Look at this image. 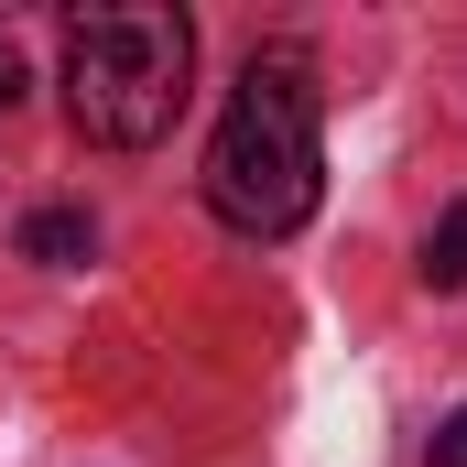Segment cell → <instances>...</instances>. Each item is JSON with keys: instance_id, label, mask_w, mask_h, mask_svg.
I'll return each mask as SVG.
<instances>
[{"instance_id": "cell-1", "label": "cell", "mask_w": 467, "mask_h": 467, "mask_svg": "<svg viewBox=\"0 0 467 467\" xmlns=\"http://www.w3.org/2000/svg\"><path fill=\"white\" fill-rule=\"evenodd\" d=\"M327 196V141H316V66L294 44H261L239 66V99L207 141V207L239 239H294Z\"/></svg>"}, {"instance_id": "cell-2", "label": "cell", "mask_w": 467, "mask_h": 467, "mask_svg": "<svg viewBox=\"0 0 467 467\" xmlns=\"http://www.w3.org/2000/svg\"><path fill=\"white\" fill-rule=\"evenodd\" d=\"M196 77V22L174 0H99L66 22V119L109 152L163 141Z\"/></svg>"}, {"instance_id": "cell-3", "label": "cell", "mask_w": 467, "mask_h": 467, "mask_svg": "<svg viewBox=\"0 0 467 467\" xmlns=\"http://www.w3.org/2000/svg\"><path fill=\"white\" fill-rule=\"evenodd\" d=\"M88 207H33V218H22V261H44V272H77V261H88Z\"/></svg>"}, {"instance_id": "cell-4", "label": "cell", "mask_w": 467, "mask_h": 467, "mask_svg": "<svg viewBox=\"0 0 467 467\" xmlns=\"http://www.w3.org/2000/svg\"><path fill=\"white\" fill-rule=\"evenodd\" d=\"M424 283H435V294H457V283H467V196L435 218V239H424Z\"/></svg>"}, {"instance_id": "cell-5", "label": "cell", "mask_w": 467, "mask_h": 467, "mask_svg": "<svg viewBox=\"0 0 467 467\" xmlns=\"http://www.w3.org/2000/svg\"><path fill=\"white\" fill-rule=\"evenodd\" d=\"M435 467H467V402L446 413V424H435Z\"/></svg>"}, {"instance_id": "cell-6", "label": "cell", "mask_w": 467, "mask_h": 467, "mask_svg": "<svg viewBox=\"0 0 467 467\" xmlns=\"http://www.w3.org/2000/svg\"><path fill=\"white\" fill-rule=\"evenodd\" d=\"M11 99H22V66H11V44H0V109H11Z\"/></svg>"}]
</instances>
